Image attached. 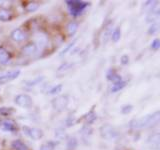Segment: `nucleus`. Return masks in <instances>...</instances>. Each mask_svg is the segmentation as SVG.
I'll use <instances>...</instances> for the list:
<instances>
[{"label":"nucleus","mask_w":160,"mask_h":150,"mask_svg":"<svg viewBox=\"0 0 160 150\" xmlns=\"http://www.w3.org/2000/svg\"><path fill=\"white\" fill-rule=\"evenodd\" d=\"M65 3L67 4L70 14L74 17L79 16L86 9V7H88L90 5L89 2L79 1V0H67V1H65Z\"/></svg>","instance_id":"f03ea898"},{"label":"nucleus","mask_w":160,"mask_h":150,"mask_svg":"<svg viewBox=\"0 0 160 150\" xmlns=\"http://www.w3.org/2000/svg\"><path fill=\"white\" fill-rule=\"evenodd\" d=\"M70 66H71V64H69V63H67V62H65V63H63L61 66H59L58 67V71L60 72V71H63V70H67Z\"/></svg>","instance_id":"7c9ffc66"},{"label":"nucleus","mask_w":160,"mask_h":150,"mask_svg":"<svg viewBox=\"0 0 160 150\" xmlns=\"http://www.w3.org/2000/svg\"><path fill=\"white\" fill-rule=\"evenodd\" d=\"M77 29H78V23L75 21L69 22L66 26V30L69 36H73V35L77 32Z\"/></svg>","instance_id":"f3484780"},{"label":"nucleus","mask_w":160,"mask_h":150,"mask_svg":"<svg viewBox=\"0 0 160 150\" xmlns=\"http://www.w3.org/2000/svg\"><path fill=\"white\" fill-rule=\"evenodd\" d=\"M73 116H71V115H69L67 120H66V124H67V126L70 127V126H72V125L74 124V121H73Z\"/></svg>","instance_id":"2f4dec72"},{"label":"nucleus","mask_w":160,"mask_h":150,"mask_svg":"<svg viewBox=\"0 0 160 150\" xmlns=\"http://www.w3.org/2000/svg\"><path fill=\"white\" fill-rule=\"evenodd\" d=\"M100 135H101V137L104 139L111 140L118 136V132L112 125L105 124L103 126L100 127Z\"/></svg>","instance_id":"7ed1b4c3"},{"label":"nucleus","mask_w":160,"mask_h":150,"mask_svg":"<svg viewBox=\"0 0 160 150\" xmlns=\"http://www.w3.org/2000/svg\"><path fill=\"white\" fill-rule=\"evenodd\" d=\"M133 110V106L132 105H130V104H126V105H124V106H122L121 108V113L122 114H129L130 112H131Z\"/></svg>","instance_id":"cd10ccee"},{"label":"nucleus","mask_w":160,"mask_h":150,"mask_svg":"<svg viewBox=\"0 0 160 150\" xmlns=\"http://www.w3.org/2000/svg\"><path fill=\"white\" fill-rule=\"evenodd\" d=\"M78 145V141L77 139L75 137H69L67 140V145H66V148L67 150H75Z\"/></svg>","instance_id":"6ab92c4d"},{"label":"nucleus","mask_w":160,"mask_h":150,"mask_svg":"<svg viewBox=\"0 0 160 150\" xmlns=\"http://www.w3.org/2000/svg\"><path fill=\"white\" fill-rule=\"evenodd\" d=\"M82 119H85V124L86 125H91L92 123H94L95 121H96L97 115L95 114L94 110L91 109L86 115H84V116L82 117Z\"/></svg>","instance_id":"4468645a"},{"label":"nucleus","mask_w":160,"mask_h":150,"mask_svg":"<svg viewBox=\"0 0 160 150\" xmlns=\"http://www.w3.org/2000/svg\"><path fill=\"white\" fill-rule=\"evenodd\" d=\"M13 15L11 13V11L6 8H0V21L3 22H7L10 21L12 19Z\"/></svg>","instance_id":"ddd939ff"},{"label":"nucleus","mask_w":160,"mask_h":150,"mask_svg":"<svg viewBox=\"0 0 160 150\" xmlns=\"http://www.w3.org/2000/svg\"><path fill=\"white\" fill-rule=\"evenodd\" d=\"M62 88H63L62 84H57V85H55V86H53L51 89H50L47 93H48V94H50V95L58 94V93H60V92L62 91Z\"/></svg>","instance_id":"b1692460"},{"label":"nucleus","mask_w":160,"mask_h":150,"mask_svg":"<svg viewBox=\"0 0 160 150\" xmlns=\"http://www.w3.org/2000/svg\"><path fill=\"white\" fill-rule=\"evenodd\" d=\"M121 63L123 65H127L129 63V57H128V55H123V56L121 57Z\"/></svg>","instance_id":"473e14b6"},{"label":"nucleus","mask_w":160,"mask_h":150,"mask_svg":"<svg viewBox=\"0 0 160 150\" xmlns=\"http://www.w3.org/2000/svg\"><path fill=\"white\" fill-rule=\"evenodd\" d=\"M120 37H121V30H120V28H116L114 30V31L112 32V35H111V39L113 42H117L119 41Z\"/></svg>","instance_id":"393cba45"},{"label":"nucleus","mask_w":160,"mask_h":150,"mask_svg":"<svg viewBox=\"0 0 160 150\" xmlns=\"http://www.w3.org/2000/svg\"><path fill=\"white\" fill-rule=\"evenodd\" d=\"M15 112V109L12 107H0V115L2 116H10Z\"/></svg>","instance_id":"5701e85b"},{"label":"nucleus","mask_w":160,"mask_h":150,"mask_svg":"<svg viewBox=\"0 0 160 150\" xmlns=\"http://www.w3.org/2000/svg\"><path fill=\"white\" fill-rule=\"evenodd\" d=\"M23 133L32 140H39L43 137V131L39 128L29 127V126H23L22 127Z\"/></svg>","instance_id":"39448f33"},{"label":"nucleus","mask_w":160,"mask_h":150,"mask_svg":"<svg viewBox=\"0 0 160 150\" xmlns=\"http://www.w3.org/2000/svg\"><path fill=\"white\" fill-rule=\"evenodd\" d=\"M148 147L151 150H159L160 148V134L154 133L147 138L146 141Z\"/></svg>","instance_id":"6e6552de"},{"label":"nucleus","mask_w":160,"mask_h":150,"mask_svg":"<svg viewBox=\"0 0 160 150\" xmlns=\"http://www.w3.org/2000/svg\"><path fill=\"white\" fill-rule=\"evenodd\" d=\"M20 74V70H13V71H9L0 76V84H5L7 82L12 81V80L16 79Z\"/></svg>","instance_id":"1a4fd4ad"},{"label":"nucleus","mask_w":160,"mask_h":150,"mask_svg":"<svg viewBox=\"0 0 160 150\" xmlns=\"http://www.w3.org/2000/svg\"><path fill=\"white\" fill-rule=\"evenodd\" d=\"M81 134H82V138L84 141H88V136H91V134H92V129L89 127V125L87 126H84L81 130Z\"/></svg>","instance_id":"4be33fe9"},{"label":"nucleus","mask_w":160,"mask_h":150,"mask_svg":"<svg viewBox=\"0 0 160 150\" xmlns=\"http://www.w3.org/2000/svg\"><path fill=\"white\" fill-rule=\"evenodd\" d=\"M150 47H151L152 50H158L160 48V40L158 38L154 39L153 41H152L151 46H150Z\"/></svg>","instance_id":"c756f323"},{"label":"nucleus","mask_w":160,"mask_h":150,"mask_svg":"<svg viewBox=\"0 0 160 150\" xmlns=\"http://www.w3.org/2000/svg\"><path fill=\"white\" fill-rule=\"evenodd\" d=\"M36 50H37V45L34 42H31V43H28L25 45V46H23L21 49V52L24 55H32L36 52Z\"/></svg>","instance_id":"f8f14e48"},{"label":"nucleus","mask_w":160,"mask_h":150,"mask_svg":"<svg viewBox=\"0 0 160 150\" xmlns=\"http://www.w3.org/2000/svg\"><path fill=\"white\" fill-rule=\"evenodd\" d=\"M43 80V76H40V77H36L33 80H30V81L27 82L28 86H35V85H37L38 83H40Z\"/></svg>","instance_id":"c85d7f7f"},{"label":"nucleus","mask_w":160,"mask_h":150,"mask_svg":"<svg viewBox=\"0 0 160 150\" xmlns=\"http://www.w3.org/2000/svg\"><path fill=\"white\" fill-rule=\"evenodd\" d=\"M159 119H160V112L157 110V111H155L151 114H147L140 118L131 120L129 122V126L134 129L151 127L159 122Z\"/></svg>","instance_id":"f257e3e1"},{"label":"nucleus","mask_w":160,"mask_h":150,"mask_svg":"<svg viewBox=\"0 0 160 150\" xmlns=\"http://www.w3.org/2000/svg\"><path fill=\"white\" fill-rule=\"evenodd\" d=\"M10 37H11V39L15 42H21L25 38H26V34H25V32L22 29L17 28V29H14L11 32Z\"/></svg>","instance_id":"9d476101"},{"label":"nucleus","mask_w":160,"mask_h":150,"mask_svg":"<svg viewBox=\"0 0 160 150\" xmlns=\"http://www.w3.org/2000/svg\"><path fill=\"white\" fill-rule=\"evenodd\" d=\"M76 41H77V39H74L73 41L71 42V43H69V44L67 45V46L65 47V48H64V49L62 50V51H61V53H60V56H64V55L66 54V53H67V52L69 51V50H70V49H71V48H72V47L74 46V45H75V43H76Z\"/></svg>","instance_id":"a878e982"},{"label":"nucleus","mask_w":160,"mask_h":150,"mask_svg":"<svg viewBox=\"0 0 160 150\" xmlns=\"http://www.w3.org/2000/svg\"><path fill=\"white\" fill-rule=\"evenodd\" d=\"M10 59H11V55L8 52V50L3 46H0V64L7 65Z\"/></svg>","instance_id":"9b49d317"},{"label":"nucleus","mask_w":160,"mask_h":150,"mask_svg":"<svg viewBox=\"0 0 160 150\" xmlns=\"http://www.w3.org/2000/svg\"><path fill=\"white\" fill-rule=\"evenodd\" d=\"M14 102L22 108H30L33 105L32 98L27 94H19L14 98Z\"/></svg>","instance_id":"423d86ee"},{"label":"nucleus","mask_w":160,"mask_h":150,"mask_svg":"<svg viewBox=\"0 0 160 150\" xmlns=\"http://www.w3.org/2000/svg\"><path fill=\"white\" fill-rule=\"evenodd\" d=\"M127 82L126 81H120L117 83H113L112 87H111V92L115 93V92H118L120 90H122L125 86H126Z\"/></svg>","instance_id":"aec40b11"},{"label":"nucleus","mask_w":160,"mask_h":150,"mask_svg":"<svg viewBox=\"0 0 160 150\" xmlns=\"http://www.w3.org/2000/svg\"><path fill=\"white\" fill-rule=\"evenodd\" d=\"M58 145V141H53V140H50V141L45 142L44 144L41 145L40 150H54Z\"/></svg>","instance_id":"a211bd4d"},{"label":"nucleus","mask_w":160,"mask_h":150,"mask_svg":"<svg viewBox=\"0 0 160 150\" xmlns=\"http://www.w3.org/2000/svg\"><path fill=\"white\" fill-rule=\"evenodd\" d=\"M106 78H107L108 81H111L113 83H117V82L122 81L121 76H120V75L116 71H115V70H110V71L106 75Z\"/></svg>","instance_id":"2eb2a0df"},{"label":"nucleus","mask_w":160,"mask_h":150,"mask_svg":"<svg viewBox=\"0 0 160 150\" xmlns=\"http://www.w3.org/2000/svg\"><path fill=\"white\" fill-rule=\"evenodd\" d=\"M38 8H39V3L32 1V2H29L26 6H25V11L28 12V13H31V12L36 11Z\"/></svg>","instance_id":"412c9836"},{"label":"nucleus","mask_w":160,"mask_h":150,"mask_svg":"<svg viewBox=\"0 0 160 150\" xmlns=\"http://www.w3.org/2000/svg\"><path fill=\"white\" fill-rule=\"evenodd\" d=\"M69 103V98L67 95H61V96H58L56 98H54L52 100V107L55 109L56 111H63V110L67 107V105Z\"/></svg>","instance_id":"20e7f679"},{"label":"nucleus","mask_w":160,"mask_h":150,"mask_svg":"<svg viewBox=\"0 0 160 150\" xmlns=\"http://www.w3.org/2000/svg\"><path fill=\"white\" fill-rule=\"evenodd\" d=\"M0 129L4 132H15L17 130V125L10 119L0 120Z\"/></svg>","instance_id":"0eeeda50"},{"label":"nucleus","mask_w":160,"mask_h":150,"mask_svg":"<svg viewBox=\"0 0 160 150\" xmlns=\"http://www.w3.org/2000/svg\"><path fill=\"white\" fill-rule=\"evenodd\" d=\"M11 147L13 150H29L27 145L25 144L24 142H22L21 140H14V141H12L11 143Z\"/></svg>","instance_id":"dca6fc26"},{"label":"nucleus","mask_w":160,"mask_h":150,"mask_svg":"<svg viewBox=\"0 0 160 150\" xmlns=\"http://www.w3.org/2000/svg\"><path fill=\"white\" fill-rule=\"evenodd\" d=\"M159 30V25L157 23H153L151 26L149 27L148 29V34L150 35H154L155 33H157Z\"/></svg>","instance_id":"bb28decb"}]
</instances>
